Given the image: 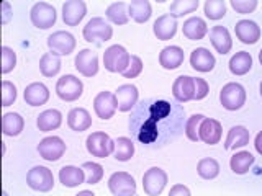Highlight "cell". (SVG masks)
I'll return each mask as SVG.
<instances>
[{
	"label": "cell",
	"instance_id": "obj_1",
	"mask_svg": "<svg viewBox=\"0 0 262 196\" xmlns=\"http://www.w3.org/2000/svg\"><path fill=\"white\" fill-rule=\"evenodd\" d=\"M187 114L179 102L166 96L138 102L128 118L131 139L147 149H162L184 134Z\"/></svg>",
	"mask_w": 262,
	"mask_h": 196
},
{
	"label": "cell",
	"instance_id": "obj_2",
	"mask_svg": "<svg viewBox=\"0 0 262 196\" xmlns=\"http://www.w3.org/2000/svg\"><path fill=\"white\" fill-rule=\"evenodd\" d=\"M82 35H84V39L87 43L102 44L112 39L113 28L110 27V23L105 21V18H102V16H94V18H90L87 21Z\"/></svg>",
	"mask_w": 262,
	"mask_h": 196
},
{
	"label": "cell",
	"instance_id": "obj_3",
	"mask_svg": "<svg viewBox=\"0 0 262 196\" xmlns=\"http://www.w3.org/2000/svg\"><path fill=\"white\" fill-rule=\"evenodd\" d=\"M131 54L121 44H113L103 53V65L108 72L123 74L129 65Z\"/></svg>",
	"mask_w": 262,
	"mask_h": 196
},
{
	"label": "cell",
	"instance_id": "obj_4",
	"mask_svg": "<svg viewBox=\"0 0 262 196\" xmlns=\"http://www.w3.org/2000/svg\"><path fill=\"white\" fill-rule=\"evenodd\" d=\"M220 103L228 111L241 110L246 103V90L237 82H229L220 92Z\"/></svg>",
	"mask_w": 262,
	"mask_h": 196
},
{
	"label": "cell",
	"instance_id": "obj_5",
	"mask_svg": "<svg viewBox=\"0 0 262 196\" xmlns=\"http://www.w3.org/2000/svg\"><path fill=\"white\" fill-rule=\"evenodd\" d=\"M85 147H87V152L92 155V157L105 159V157H110L115 152V141L106 133L95 131V133H92L87 137Z\"/></svg>",
	"mask_w": 262,
	"mask_h": 196
},
{
	"label": "cell",
	"instance_id": "obj_6",
	"mask_svg": "<svg viewBox=\"0 0 262 196\" xmlns=\"http://www.w3.org/2000/svg\"><path fill=\"white\" fill-rule=\"evenodd\" d=\"M84 93V84L82 80L72 74L62 76L56 84V95L61 98L62 102H76Z\"/></svg>",
	"mask_w": 262,
	"mask_h": 196
},
{
	"label": "cell",
	"instance_id": "obj_7",
	"mask_svg": "<svg viewBox=\"0 0 262 196\" xmlns=\"http://www.w3.org/2000/svg\"><path fill=\"white\" fill-rule=\"evenodd\" d=\"M27 185L31 188L33 191L38 193H48L54 188V177L53 172L48 167L36 165L27 174Z\"/></svg>",
	"mask_w": 262,
	"mask_h": 196
},
{
	"label": "cell",
	"instance_id": "obj_8",
	"mask_svg": "<svg viewBox=\"0 0 262 196\" xmlns=\"http://www.w3.org/2000/svg\"><path fill=\"white\" fill-rule=\"evenodd\" d=\"M30 20L33 23V27H36L38 30H49L51 27H54V23L57 20L56 8L48 2H38L31 7Z\"/></svg>",
	"mask_w": 262,
	"mask_h": 196
},
{
	"label": "cell",
	"instance_id": "obj_9",
	"mask_svg": "<svg viewBox=\"0 0 262 196\" xmlns=\"http://www.w3.org/2000/svg\"><path fill=\"white\" fill-rule=\"evenodd\" d=\"M167 174L161 167H151L143 175V190L147 196H159L167 185Z\"/></svg>",
	"mask_w": 262,
	"mask_h": 196
},
{
	"label": "cell",
	"instance_id": "obj_10",
	"mask_svg": "<svg viewBox=\"0 0 262 196\" xmlns=\"http://www.w3.org/2000/svg\"><path fill=\"white\" fill-rule=\"evenodd\" d=\"M108 190L113 196H135L136 182L128 172H115L108 178Z\"/></svg>",
	"mask_w": 262,
	"mask_h": 196
},
{
	"label": "cell",
	"instance_id": "obj_11",
	"mask_svg": "<svg viewBox=\"0 0 262 196\" xmlns=\"http://www.w3.org/2000/svg\"><path fill=\"white\" fill-rule=\"evenodd\" d=\"M48 47L49 51L57 56H69L76 49V38L69 31H54L53 35L48 36Z\"/></svg>",
	"mask_w": 262,
	"mask_h": 196
},
{
	"label": "cell",
	"instance_id": "obj_12",
	"mask_svg": "<svg viewBox=\"0 0 262 196\" xmlns=\"http://www.w3.org/2000/svg\"><path fill=\"white\" fill-rule=\"evenodd\" d=\"M66 142L57 136H48L41 139L38 144V154L41 159L48 162H57L66 154Z\"/></svg>",
	"mask_w": 262,
	"mask_h": 196
},
{
	"label": "cell",
	"instance_id": "obj_13",
	"mask_svg": "<svg viewBox=\"0 0 262 196\" xmlns=\"http://www.w3.org/2000/svg\"><path fill=\"white\" fill-rule=\"evenodd\" d=\"M118 110L117 105V98H115L113 92L108 90H103V92H98L97 96L94 98V111L100 119L106 121L112 119L115 116V113Z\"/></svg>",
	"mask_w": 262,
	"mask_h": 196
},
{
	"label": "cell",
	"instance_id": "obj_14",
	"mask_svg": "<svg viewBox=\"0 0 262 196\" xmlns=\"http://www.w3.org/2000/svg\"><path fill=\"white\" fill-rule=\"evenodd\" d=\"M115 98H117L118 111L128 113L138 105V98H139L138 87L133 84H123L115 90Z\"/></svg>",
	"mask_w": 262,
	"mask_h": 196
},
{
	"label": "cell",
	"instance_id": "obj_15",
	"mask_svg": "<svg viewBox=\"0 0 262 196\" xmlns=\"http://www.w3.org/2000/svg\"><path fill=\"white\" fill-rule=\"evenodd\" d=\"M172 96L180 105L195 98V82L190 76H179L172 84Z\"/></svg>",
	"mask_w": 262,
	"mask_h": 196
},
{
	"label": "cell",
	"instance_id": "obj_16",
	"mask_svg": "<svg viewBox=\"0 0 262 196\" xmlns=\"http://www.w3.org/2000/svg\"><path fill=\"white\" fill-rule=\"evenodd\" d=\"M87 15V5L84 0H68L62 5V21L66 27H77Z\"/></svg>",
	"mask_w": 262,
	"mask_h": 196
},
{
	"label": "cell",
	"instance_id": "obj_17",
	"mask_svg": "<svg viewBox=\"0 0 262 196\" xmlns=\"http://www.w3.org/2000/svg\"><path fill=\"white\" fill-rule=\"evenodd\" d=\"M74 64H76V69L79 70V74H82L84 77L92 79L98 72V56L94 51H90V49L79 51L76 59H74Z\"/></svg>",
	"mask_w": 262,
	"mask_h": 196
},
{
	"label": "cell",
	"instance_id": "obj_18",
	"mask_svg": "<svg viewBox=\"0 0 262 196\" xmlns=\"http://www.w3.org/2000/svg\"><path fill=\"white\" fill-rule=\"evenodd\" d=\"M210 43L215 47V51L220 53L221 56L228 54L233 47L231 35H229L228 28L223 27V24H216V27H213L210 30Z\"/></svg>",
	"mask_w": 262,
	"mask_h": 196
},
{
	"label": "cell",
	"instance_id": "obj_19",
	"mask_svg": "<svg viewBox=\"0 0 262 196\" xmlns=\"http://www.w3.org/2000/svg\"><path fill=\"white\" fill-rule=\"evenodd\" d=\"M236 38L244 44H256L260 39V28L252 20H239L234 27Z\"/></svg>",
	"mask_w": 262,
	"mask_h": 196
},
{
	"label": "cell",
	"instance_id": "obj_20",
	"mask_svg": "<svg viewBox=\"0 0 262 196\" xmlns=\"http://www.w3.org/2000/svg\"><path fill=\"white\" fill-rule=\"evenodd\" d=\"M221 131H223V128H221L220 121L213 119V118H205L200 125L199 137L202 142L208 144V145H215L221 139Z\"/></svg>",
	"mask_w": 262,
	"mask_h": 196
},
{
	"label": "cell",
	"instance_id": "obj_21",
	"mask_svg": "<svg viewBox=\"0 0 262 196\" xmlns=\"http://www.w3.org/2000/svg\"><path fill=\"white\" fill-rule=\"evenodd\" d=\"M152 31H154L156 38L161 39V41L172 39L177 33V20L174 18V16H170L169 13L161 15L159 18L154 21Z\"/></svg>",
	"mask_w": 262,
	"mask_h": 196
},
{
	"label": "cell",
	"instance_id": "obj_22",
	"mask_svg": "<svg viewBox=\"0 0 262 196\" xmlns=\"http://www.w3.org/2000/svg\"><path fill=\"white\" fill-rule=\"evenodd\" d=\"M184 49L179 46H167L159 53V64L162 69L174 70L184 64Z\"/></svg>",
	"mask_w": 262,
	"mask_h": 196
},
{
	"label": "cell",
	"instance_id": "obj_23",
	"mask_svg": "<svg viewBox=\"0 0 262 196\" xmlns=\"http://www.w3.org/2000/svg\"><path fill=\"white\" fill-rule=\"evenodd\" d=\"M23 98L27 105L30 106H41V105H46L49 100V90L45 84L41 82H33V84L27 85L23 92Z\"/></svg>",
	"mask_w": 262,
	"mask_h": 196
},
{
	"label": "cell",
	"instance_id": "obj_24",
	"mask_svg": "<svg viewBox=\"0 0 262 196\" xmlns=\"http://www.w3.org/2000/svg\"><path fill=\"white\" fill-rule=\"evenodd\" d=\"M216 64L215 56H213L207 47H196L190 54V65L192 69L199 72H210Z\"/></svg>",
	"mask_w": 262,
	"mask_h": 196
},
{
	"label": "cell",
	"instance_id": "obj_25",
	"mask_svg": "<svg viewBox=\"0 0 262 196\" xmlns=\"http://www.w3.org/2000/svg\"><path fill=\"white\" fill-rule=\"evenodd\" d=\"M249 129L246 126H233L231 129L228 131V136H226V141H225V149L226 151H236V149H241V147L248 145L249 144Z\"/></svg>",
	"mask_w": 262,
	"mask_h": 196
},
{
	"label": "cell",
	"instance_id": "obj_26",
	"mask_svg": "<svg viewBox=\"0 0 262 196\" xmlns=\"http://www.w3.org/2000/svg\"><path fill=\"white\" fill-rule=\"evenodd\" d=\"M182 33L187 39L190 41H200L207 36L208 33V27L205 23L203 18L200 16H190L188 20L184 21V27H182Z\"/></svg>",
	"mask_w": 262,
	"mask_h": 196
},
{
	"label": "cell",
	"instance_id": "obj_27",
	"mask_svg": "<svg viewBox=\"0 0 262 196\" xmlns=\"http://www.w3.org/2000/svg\"><path fill=\"white\" fill-rule=\"evenodd\" d=\"M59 182L66 188H76L85 183V172L82 167L76 165H64L59 170Z\"/></svg>",
	"mask_w": 262,
	"mask_h": 196
},
{
	"label": "cell",
	"instance_id": "obj_28",
	"mask_svg": "<svg viewBox=\"0 0 262 196\" xmlns=\"http://www.w3.org/2000/svg\"><path fill=\"white\" fill-rule=\"evenodd\" d=\"M68 126L76 133H84L92 126V116L85 108H72L68 113Z\"/></svg>",
	"mask_w": 262,
	"mask_h": 196
},
{
	"label": "cell",
	"instance_id": "obj_29",
	"mask_svg": "<svg viewBox=\"0 0 262 196\" xmlns=\"http://www.w3.org/2000/svg\"><path fill=\"white\" fill-rule=\"evenodd\" d=\"M62 125V113L59 110H45L43 113L38 114L36 126L41 133H49L54 131Z\"/></svg>",
	"mask_w": 262,
	"mask_h": 196
},
{
	"label": "cell",
	"instance_id": "obj_30",
	"mask_svg": "<svg viewBox=\"0 0 262 196\" xmlns=\"http://www.w3.org/2000/svg\"><path fill=\"white\" fill-rule=\"evenodd\" d=\"M25 128V119L18 113H5L2 116V133L5 136H20Z\"/></svg>",
	"mask_w": 262,
	"mask_h": 196
},
{
	"label": "cell",
	"instance_id": "obj_31",
	"mask_svg": "<svg viewBox=\"0 0 262 196\" xmlns=\"http://www.w3.org/2000/svg\"><path fill=\"white\" fill-rule=\"evenodd\" d=\"M62 67V61H61V56H57L54 53H45L41 56L39 59V70L43 74L45 77H54L59 74Z\"/></svg>",
	"mask_w": 262,
	"mask_h": 196
},
{
	"label": "cell",
	"instance_id": "obj_32",
	"mask_svg": "<svg viewBox=\"0 0 262 196\" xmlns=\"http://www.w3.org/2000/svg\"><path fill=\"white\" fill-rule=\"evenodd\" d=\"M252 69V57L248 51L236 53L229 59V70L233 76H246Z\"/></svg>",
	"mask_w": 262,
	"mask_h": 196
},
{
	"label": "cell",
	"instance_id": "obj_33",
	"mask_svg": "<svg viewBox=\"0 0 262 196\" xmlns=\"http://www.w3.org/2000/svg\"><path fill=\"white\" fill-rule=\"evenodd\" d=\"M254 155L249 151H241V152H236L231 160H229V167H231L233 174L236 175H244L248 174L249 168L252 167L254 163Z\"/></svg>",
	"mask_w": 262,
	"mask_h": 196
},
{
	"label": "cell",
	"instance_id": "obj_34",
	"mask_svg": "<svg viewBox=\"0 0 262 196\" xmlns=\"http://www.w3.org/2000/svg\"><path fill=\"white\" fill-rule=\"evenodd\" d=\"M128 12L136 23H146L152 15V7L147 0H133L128 4Z\"/></svg>",
	"mask_w": 262,
	"mask_h": 196
},
{
	"label": "cell",
	"instance_id": "obj_35",
	"mask_svg": "<svg viewBox=\"0 0 262 196\" xmlns=\"http://www.w3.org/2000/svg\"><path fill=\"white\" fill-rule=\"evenodd\" d=\"M105 16L113 24H126L129 21V12L126 2H113L106 7Z\"/></svg>",
	"mask_w": 262,
	"mask_h": 196
},
{
	"label": "cell",
	"instance_id": "obj_36",
	"mask_svg": "<svg viewBox=\"0 0 262 196\" xmlns=\"http://www.w3.org/2000/svg\"><path fill=\"white\" fill-rule=\"evenodd\" d=\"M135 155V141L131 137L121 136L115 141V152L113 157L118 162H128Z\"/></svg>",
	"mask_w": 262,
	"mask_h": 196
},
{
	"label": "cell",
	"instance_id": "obj_37",
	"mask_svg": "<svg viewBox=\"0 0 262 196\" xmlns=\"http://www.w3.org/2000/svg\"><path fill=\"white\" fill-rule=\"evenodd\" d=\"M196 8H199V0H174L169 7V15L177 20L188 13H193Z\"/></svg>",
	"mask_w": 262,
	"mask_h": 196
},
{
	"label": "cell",
	"instance_id": "obj_38",
	"mask_svg": "<svg viewBox=\"0 0 262 196\" xmlns=\"http://www.w3.org/2000/svg\"><path fill=\"white\" fill-rule=\"evenodd\" d=\"M196 174L203 180L216 178L220 174V163L211 157H205L199 162V165H196Z\"/></svg>",
	"mask_w": 262,
	"mask_h": 196
},
{
	"label": "cell",
	"instance_id": "obj_39",
	"mask_svg": "<svg viewBox=\"0 0 262 196\" xmlns=\"http://www.w3.org/2000/svg\"><path fill=\"white\" fill-rule=\"evenodd\" d=\"M203 12L210 20H221L226 15V2L225 0H207L203 5Z\"/></svg>",
	"mask_w": 262,
	"mask_h": 196
},
{
	"label": "cell",
	"instance_id": "obj_40",
	"mask_svg": "<svg viewBox=\"0 0 262 196\" xmlns=\"http://www.w3.org/2000/svg\"><path fill=\"white\" fill-rule=\"evenodd\" d=\"M205 118H207V116H203V114H200V113H195V114H192L190 118H187V121H185V128H184V133H185V136H187L188 141H192V142L200 141L199 131H200L202 121H203Z\"/></svg>",
	"mask_w": 262,
	"mask_h": 196
},
{
	"label": "cell",
	"instance_id": "obj_41",
	"mask_svg": "<svg viewBox=\"0 0 262 196\" xmlns=\"http://www.w3.org/2000/svg\"><path fill=\"white\" fill-rule=\"evenodd\" d=\"M85 172V182L89 185H97L100 183V180L103 178V167L97 162H85L82 165Z\"/></svg>",
	"mask_w": 262,
	"mask_h": 196
},
{
	"label": "cell",
	"instance_id": "obj_42",
	"mask_svg": "<svg viewBox=\"0 0 262 196\" xmlns=\"http://www.w3.org/2000/svg\"><path fill=\"white\" fill-rule=\"evenodd\" d=\"M16 65V53L10 46H2V74H10Z\"/></svg>",
	"mask_w": 262,
	"mask_h": 196
},
{
	"label": "cell",
	"instance_id": "obj_43",
	"mask_svg": "<svg viewBox=\"0 0 262 196\" xmlns=\"http://www.w3.org/2000/svg\"><path fill=\"white\" fill-rule=\"evenodd\" d=\"M16 95H18V92H16V87L13 82L4 80L2 82V106L13 105L16 100Z\"/></svg>",
	"mask_w": 262,
	"mask_h": 196
},
{
	"label": "cell",
	"instance_id": "obj_44",
	"mask_svg": "<svg viewBox=\"0 0 262 196\" xmlns=\"http://www.w3.org/2000/svg\"><path fill=\"white\" fill-rule=\"evenodd\" d=\"M231 7L236 10V13L248 15L252 13L257 8V0H231Z\"/></svg>",
	"mask_w": 262,
	"mask_h": 196
},
{
	"label": "cell",
	"instance_id": "obj_45",
	"mask_svg": "<svg viewBox=\"0 0 262 196\" xmlns=\"http://www.w3.org/2000/svg\"><path fill=\"white\" fill-rule=\"evenodd\" d=\"M143 72V61L139 56H131V61L128 69L123 72V77L125 79H136L139 74Z\"/></svg>",
	"mask_w": 262,
	"mask_h": 196
},
{
	"label": "cell",
	"instance_id": "obj_46",
	"mask_svg": "<svg viewBox=\"0 0 262 196\" xmlns=\"http://www.w3.org/2000/svg\"><path fill=\"white\" fill-rule=\"evenodd\" d=\"M193 82H195V98L193 100H203L205 96L208 95L210 92V87H208V82L205 79H200V77H193Z\"/></svg>",
	"mask_w": 262,
	"mask_h": 196
},
{
	"label": "cell",
	"instance_id": "obj_47",
	"mask_svg": "<svg viewBox=\"0 0 262 196\" xmlns=\"http://www.w3.org/2000/svg\"><path fill=\"white\" fill-rule=\"evenodd\" d=\"M0 8H2V10H0V13H2V24H7L13 16V8H12L10 2H7V0H4Z\"/></svg>",
	"mask_w": 262,
	"mask_h": 196
},
{
	"label": "cell",
	"instance_id": "obj_48",
	"mask_svg": "<svg viewBox=\"0 0 262 196\" xmlns=\"http://www.w3.org/2000/svg\"><path fill=\"white\" fill-rule=\"evenodd\" d=\"M169 196H192V193H190V190H188L185 185L177 183V185H174V186L170 188Z\"/></svg>",
	"mask_w": 262,
	"mask_h": 196
},
{
	"label": "cell",
	"instance_id": "obj_49",
	"mask_svg": "<svg viewBox=\"0 0 262 196\" xmlns=\"http://www.w3.org/2000/svg\"><path fill=\"white\" fill-rule=\"evenodd\" d=\"M254 145H256V151L262 155V131L256 136V141H254Z\"/></svg>",
	"mask_w": 262,
	"mask_h": 196
},
{
	"label": "cell",
	"instance_id": "obj_50",
	"mask_svg": "<svg viewBox=\"0 0 262 196\" xmlns=\"http://www.w3.org/2000/svg\"><path fill=\"white\" fill-rule=\"evenodd\" d=\"M76 196H95V194H94V191H90V190H82Z\"/></svg>",
	"mask_w": 262,
	"mask_h": 196
},
{
	"label": "cell",
	"instance_id": "obj_51",
	"mask_svg": "<svg viewBox=\"0 0 262 196\" xmlns=\"http://www.w3.org/2000/svg\"><path fill=\"white\" fill-rule=\"evenodd\" d=\"M259 62L262 64V49H260V51H259Z\"/></svg>",
	"mask_w": 262,
	"mask_h": 196
},
{
	"label": "cell",
	"instance_id": "obj_52",
	"mask_svg": "<svg viewBox=\"0 0 262 196\" xmlns=\"http://www.w3.org/2000/svg\"><path fill=\"white\" fill-rule=\"evenodd\" d=\"M259 93H260V96H262V82H260V87H259Z\"/></svg>",
	"mask_w": 262,
	"mask_h": 196
}]
</instances>
